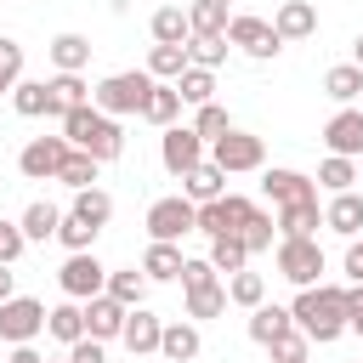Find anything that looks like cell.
I'll return each instance as SVG.
<instances>
[{
  "mask_svg": "<svg viewBox=\"0 0 363 363\" xmlns=\"http://www.w3.org/2000/svg\"><path fill=\"white\" fill-rule=\"evenodd\" d=\"M289 318H295V329H301L306 340L329 346V340L346 335V289H340V284H306V289L295 295Z\"/></svg>",
  "mask_w": 363,
  "mask_h": 363,
  "instance_id": "1",
  "label": "cell"
},
{
  "mask_svg": "<svg viewBox=\"0 0 363 363\" xmlns=\"http://www.w3.org/2000/svg\"><path fill=\"white\" fill-rule=\"evenodd\" d=\"M62 136H68V147L91 153L96 164H108V159H119V153H125V130H119V119H113V113H102L96 102L68 108V113H62Z\"/></svg>",
  "mask_w": 363,
  "mask_h": 363,
  "instance_id": "2",
  "label": "cell"
},
{
  "mask_svg": "<svg viewBox=\"0 0 363 363\" xmlns=\"http://www.w3.org/2000/svg\"><path fill=\"white\" fill-rule=\"evenodd\" d=\"M147 91H153V74H147V68H125V74H108V79L91 91V102H96L102 113L125 119V113H142Z\"/></svg>",
  "mask_w": 363,
  "mask_h": 363,
  "instance_id": "3",
  "label": "cell"
},
{
  "mask_svg": "<svg viewBox=\"0 0 363 363\" xmlns=\"http://www.w3.org/2000/svg\"><path fill=\"white\" fill-rule=\"evenodd\" d=\"M318 272H323V244L312 233L278 244V278H289L295 289H306V284H318Z\"/></svg>",
  "mask_w": 363,
  "mask_h": 363,
  "instance_id": "4",
  "label": "cell"
},
{
  "mask_svg": "<svg viewBox=\"0 0 363 363\" xmlns=\"http://www.w3.org/2000/svg\"><path fill=\"white\" fill-rule=\"evenodd\" d=\"M57 284H62V295H68V301H91V295H102V289H108V267H102L91 250H68V261H62Z\"/></svg>",
  "mask_w": 363,
  "mask_h": 363,
  "instance_id": "5",
  "label": "cell"
},
{
  "mask_svg": "<svg viewBox=\"0 0 363 363\" xmlns=\"http://www.w3.org/2000/svg\"><path fill=\"white\" fill-rule=\"evenodd\" d=\"M261 159H267V142L250 136V130H221L216 147H210V164H221L227 176H238V170H261Z\"/></svg>",
  "mask_w": 363,
  "mask_h": 363,
  "instance_id": "6",
  "label": "cell"
},
{
  "mask_svg": "<svg viewBox=\"0 0 363 363\" xmlns=\"http://www.w3.org/2000/svg\"><path fill=\"white\" fill-rule=\"evenodd\" d=\"M193 221H199V204H193L187 193H176V199H153V204H147V233L164 238V244H176L182 233H193Z\"/></svg>",
  "mask_w": 363,
  "mask_h": 363,
  "instance_id": "7",
  "label": "cell"
},
{
  "mask_svg": "<svg viewBox=\"0 0 363 363\" xmlns=\"http://www.w3.org/2000/svg\"><path fill=\"white\" fill-rule=\"evenodd\" d=\"M250 210H255V204H250L244 193H221V199L199 204V221H193V233H210V238H221V233H244Z\"/></svg>",
  "mask_w": 363,
  "mask_h": 363,
  "instance_id": "8",
  "label": "cell"
},
{
  "mask_svg": "<svg viewBox=\"0 0 363 363\" xmlns=\"http://www.w3.org/2000/svg\"><path fill=\"white\" fill-rule=\"evenodd\" d=\"M40 329H45V306H40L34 295H11V301H0V340L23 346V340H34Z\"/></svg>",
  "mask_w": 363,
  "mask_h": 363,
  "instance_id": "9",
  "label": "cell"
},
{
  "mask_svg": "<svg viewBox=\"0 0 363 363\" xmlns=\"http://www.w3.org/2000/svg\"><path fill=\"white\" fill-rule=\"evenodd\" d=\"M227 45H238V51H250V57H278L284 51V40H278V28L272 23H261V17H227Z\"/></svg>",
  "mask_w": 363,
  "mask_h": 363,
  "instance_id": "10",
  "label": "cell"
},
{
  "mask_svg": "<svg viewBox=\"0 0 363 363\" xmlns=\"http://www.w3.org/2000/svg\"><path fill=\"white\" fill-rule=\"evenodd\" d=\"M62 159H68V136H34V142L17 153V170H23L28 182H57Z\"/></svg>",
  "mask_w": 363,
  "mask_h": 363,
  "instance_id": "11",
  "label": "cell"
},
{
  "mask_svg": "<svg viewBox=\"0 0 363 363\" xmlns=\"http://www.w3.org/2000/svg\"><path fill=\"white\" fill-rule=\"evenodd\" d=\"M159 159L170 176H187L199 159H204V136L193 125H164V142H159Z\"/></svg>",
  "mask_w": 363,
  "mask_h": 363,
  "instance_id": "12",
  "label": "cell"
},
{
  "mask_svg": "<svg viewBox=\"0 0 363 363\" xmlns=\"http://www.w3.org/2000/svg\"><path fill=\"white\" fill-rule=\"evenodd\" d=\"M261 187H267V199H272L278 210H284V204H312V199H318V182L301 176V170H267Z\"/></svg>",
  "mask_w": 363,
  "mask_h": 363,
  "instance_id": "13",
  "label": "cell"
},
{
  "mask_svg": "<svg viewBox=\"0 0 363 363\" xmlns=\"http://www.w3.org/2000/svg\"><path fill=\"white\" fill-rule=\"evenodd\" d=\"M125 312H130V306H119L108 289H102V295H91V301H85V335H91V340H119Z\"/></svg>",
  "mask_w": 363,
  "mask_h": 363,
  "instance_id": "14",
  "label": "cell"
},
{
  "mask_svg": "<svg viewBox=\"0 0 363 363\" xmlns=\"http://www.w3.org/2000/svg\"><path fill=\"white\" fill-rule=\"evenodd\" d=\"M323 142H329V153H340V159H363V113H357V108H340V113L323 125Z\"/></svg>",
  "mask_w": 363,
  "mask_h": 363,
  "instance_id": "15",
  "label": "cell"
},
{
  "mask_svg": "<svg viewBox=\"0 0 363 363\" xmlns=\"http://www.w3.org/2000/svg\"><path fill=\"white\" fill-rule=\"evenodd\" d=\"M159 329H164V323H159L147 306H130V312H125V329H119V340H125L136 357H147V352H159Z\"/></svg>",
  "mask_w": 363,
  "mask_h": 363,
  "instance_id": "16",
  "label": "cell"
},
{
  "mask_svg": "<svg viewBox=\"0 0 363 363\" xmlns=\"http://www.w3.org/2000/svg\"><path fill=\"white\" fill-rule=\"evenodd\" d=\"M272 28H278V40H306V34H318V6L312 0H284Z\"/></svg>",
  "mask_w": 363,
  "mask_h": 363,
  "instance_id": "17",
  "label": "cell"
},
{
  "mask_svg": "<svg viewBox=\"0 0 363 363\" xmlns=\"http://www.w3.org/2000/svg\"><path fill=\"white\" fill-rule=\"evenodd\" d=\"M182 187H187V199H193V204H210V199H221V193H227V170H221V164H210V159H199V164L182 176Z\"/></svg>",
  "mask_w": 363,
  "mask_h": 363,
  "instance_id": "18",
  "label": "cell"
},
{
  "mask_svg": "<svg viewBox=\"0 0 363 363\" xmlns=\"http://www.w3.org/2000/svg\"><path fill=\"white\" fill-rule=\"evenodd\" d=\"M323 227H329V233H340V238H352V233L363 227V193H352V187H346V193H335V199H329V210H323Z\"/></svg>",
  "mask_w": 363,
  "mask_h": 363,
  "instance_id": "19",
  "label": "cell"
},
{
  "mask_svg": "<svg viewBox=\"0 0 363 363\" xmlns=\"http://www.w3.org/2000/svg\"><path fill=\"white\" fill-rule=\"evenodd\" d=\"M284 329H295V318H289V306H250V340L255 346H267V340H278Z\"/></svg>",
  "mask_w": 363,
  "mask_h": 363,
  "instance_id": "20",
  "label": "cell"
},
{
  "mask_svg": "<svg viewBox=\"0 0 363 363\" xmlns=\"http://www.w3.org/2000/svg\"><path fill=\"white\" fill-rule=\"evenodd\" d=\"M199 346H204V340H199L193 323H164V329H159V352H164L170 363H193Z\"/></svg>",
  "mask_w": 363,
  "mask_h": 363,
  "instance_id": "21",
  "label": "cell"
},
{
  "mask_svg": "<svg viewBox=\"0 0 363 363\" xmlns=\"http://www.w3.org/2000/svg\"><path fill=\"white\" fill-rule=\"evenodd\" d=\"M170 85H176V96H182V102L204 108V102L216 96V68H193V62H187V68H182V74L170 79Z\"/></svg>",
  "mask_w": 363,
  "mask_h": 363,
  "instance_id": "22",
  "label": "cell"
},
{
  "mask_svg": "<svg viewBox=\"0 0 363 363\" xmlns=\"http://www.w3.org/2000/svg\"><path fill=\"white\" fill-rule=\"evenodd\" d=\"M45 96H51V113H68V108L91 102V85L79 74H57V79H45Z\"/></svg>",
  "mask_w": 363,
  "mask_h": 363,
  "instance_id": "23",
  "label": "cell"
},
{
  "mask_svg": "<svg viewBox=\"0 0 363 363\" xmlns=\"http://www.w3.org/2000/svg\"><path fill=\"white\" fill-rule=\"evenodd\" d=\"M45 335H57L62 346H74V340L85 335V306H79V301H62V306H51V312H45Z\"/></svg>",
  "mask_w": 363,
  "mask_h": 363,
  "instance_id": "24",
  "label": "cell"
},
{
  "mask_svg": "<svg viewBox=\"0 0 363 363\" xmlns=\"http://www.w3.org/2000/svg\"><path fill=\"white\" fill-rule=\"evenodd\" d=\"M51 62H57V74H79L91 62V40L85 34H57L51 40Z\"/></svg>",
  "mask_w": 363,
  "mask_h": 363,
  "instance_id": "25",
  "label": "cell"
},
{
  "mask_svg": "<svg viewBox=\"0 0 363 363\" xmlns=\"http://www.w3.org/2000/svg\"><path fill=\"white\" fill-rule=\"evenodd\" d=\"M176 113H182V96H176V85H159L153 79V91H147V102H142V119L147 125H176Z\"/></svg>",
  "mask_w": 363,
  "mask_h": 363,
  "instance_id": "26",
  "label": "cell"
},
{
  "mask_svg": "<svg viewBox=\"0 0 363 363\" xmlns=\"http://www.w3.org/2000/svg\"><path fill=\"white\" fill-rule=\"evenodd\" d=\"M147 28H153V40H159V45H187V34H193V28H187V11H182V6H159Z\"/></svg>",
  "mask_w": 363,
  "mask_h": 363,
  "instance_id": "27",
  "label": "cell"
},
{
  "mask_svg": "<svg viewBox=\"0 0 363 363\" xmlns=\"http://www.w3.org/2000/svg\"><path fill=\"white\" fill-rule=\"evenodd\" d=\"M182 261H187V255H182L176 244H164V238H153V244H147V255H142V272L164 284V278H176V272H182Z\"/></svg>",
  "mask_w": 363,
  "mask_h": 363,
  "instance_id": "28",
  "label": "cell"
},
{
  "mask_svg": "<svg viewBox=\"0 0 363 363\" xmlns=\"http://www.w3.org/2000/svg\"><path fill=\"white\" fill-rule=\"evenodd\" d=\"M11 108H17L23 119H40V113H51L45 79H17V85H11Z\"/></svg>",
  "mask_w": 363,
  "mask_h": 363,
  "instance_id": "29",
  "label": "cell"
},
{
  "mask_svg": "<svg viewBox=\"0 0 363 363\" xmlns=\"http://www.w3.org/2000/svg\"><path fill=\"white\" fill-rule=\"evenodd\" d=\"M278 227H284V238H306L312 227H323L318 199H312V204H284V210H278Z\"/></svg>",
  "mask_w": 363,
  "mask_h": 363,
  "instance_id": "30",
  "label": "cell"
},
{
  "mask_svg": "<svg viewBox=\"0 0 363 363\" xmlns=\"http://www.w3.org/2000/svg\"><path fill=\"white\" fill-rule=\"evenodd\" d=\"M57 221H62V210H51V204L40 199V204H28V210H23V221H17V227H23V238L45 244V238H57Z\"/></svg>",
  "mask_w": 363,
  "mask_h": 363,
  "instance_id": "31",
  "label": "cell"
},
{
  "mask_svg": "<svg viewBox=\"0 0 363 363\" xmlns=\"http://www.w3.org/2000/svg\"><path fill=\"white\" fill-rule=\"evenodd\" d=\"M216 272H238L244 261H250V250H244V238L238 233H221V238H210V255H204Z\"/></svg>",
  "mask_w": 363,
  "mask_h": 363,
  "instance_id": "32",
  "label": "cell"
},
{
  "mask_svg": "<svg viewBox=\"0 0 363 363\" xmlns=\"http://www.w3.org/2000/svg\"><path fill=\"white\" fill-rule=\"evenodd\" d=\"M187 28L193 34H227V0H193L187 6Z\"/></svg>",
  "mask_w": 363,
  "mask_h": 363,
  "instance_id": "33",
  "label": "cell"
},
{
  "mask_svg": "<svg viewBox=\"0 0 363 363\" xmlns=\"http://www.w3.org/2000/svg\"><path fill=\"white\" fill-rule=\"evenodd\" d=\"M227 57V34H187V62L193 68H221Z\"/></svg>",
  "mask_w": 363,
  "mask_h": 363,
  "instance_id": "34",
  "label": "cell"
},
{
  "mask_svg": "<svg viewBox=\"0 0 363 363\" xmlns=\"http://www.w3.org/2000/svg\"><path fill=\"white\" fill-rule=\"evenodd\" d=\"M108 295H113L119 306H142V295H147V272H136V267L108 272Z\"/></svg>",
  "mask_w": 363,
  "mask_h": 363,
  "instance_id": "35",
  "label": "cell"
},
{
  "mask_svg": "<svg viewBox=\"0 0 363 363\" xmlns=\"http://www.w3.org/2000/svg\"><path fill=\"white\" fill-rule=\"evenodd\" d=\"M227 312V284H199L187 289V318H221Z\"/></svg>",
  "mask_w": 363,
  "mask_h": 363,
  "instance_id": "36",
  "label": "cell"
},
{
  "mask_svg": "<svg viewBox=\"0 0 363 363\" xmlns=\"http://www.w3.org/2000/svg\"><path fill=\"white\" fill-rule=\"evenodd\" d=\"M323 91H329L335 102H352V96H363V68H357V62H340V68H329V74H323Z\"/></svg>",
  "mask_w": 363,
  "mask_h": 363,
  "instance_id": "37",
  "label": "cell"
},
{
  "mask_svg": "<svg viewBox=\"0 0 363 363\" xmlns=\"http://www.w3.org/2000/svg\"><path fill=\"white\" fill-rule=\"evenodd\" d=\"M74 216H85L91 227H108V216H113V199H108L102 187H79V193H74Z\"/></svg>",
  "mask_w": 363,
  "mask_h": 363,
  "instance_id": "38",
  "label": "cell"
},
{
  "mask_svg": "<svg viewBox=\"0 0 363 363\" xmlns=\"http://www.w3.org/2000/svg\"><path fill=\"white\" fill-rule=\"evenodd\" d=\"M227 301H238V306H261V301H267V278L238 267V272L227 278Z\"/></svg>",
  "mask_w": 363,
  "mask_h": 363,
  "instance_id": "39",
  "label": "cell"
},
{
  "mask_svg": "<svg viewBox=\"0 0 363 363\" xmlns=\"http://www.w3.org/2000/svg\"><path fill=\"white\" fill-rule=\"evenodd\" d=\"M182 68H187V45H153L147 51V74L153 79H176Z\"/></svg>",
  "mask_w": 363,
  "mask_h": 363,
  "instance_id": "40",
  "label": "cell"
},
{
  "mask_svg": "<svg viewBox=\"0 0 363 363\" xmlns=\"http://www.w3.org/2000/svg\"><path fill=\"white\" fill-rule=\"evenodd\" d=\"M57 182H68L74 193H79V187H91V182H96V159H91V153H79V147H68V159H62Z\"/></svg>",
  "mask_w": 363,
  "mask_h": 363,
  "instance_id": "41",
  "label": "cell"
},
{
  "mask_svg": "<svg viewBox=\"0 0 363 363\" xmlns=\"http://www.w3.org/2000/svg\"><path fill=\"white\" fill-rule=\"evenodd\" d=\"M357 182V164L352 159H340V153H329L323 164H318V187H329V193H346Z\"/></svg>",
  "mask_w": 363,
  "mask_h": 363,
  "instance_id": "42",
  "label": "cell"
},
{
  "mask_svg": "<svg viewBox=\"0 0 363 363\" xmlns=\"http://www.w3.org/2000/svg\"><path fill=\"white\" fill-rule=\"evenodd\" d=\"M267 352H272V363H306V352H312V340H306L301 329H284L278 340H267Z\"/></svg>",
  "mask_w": 363,
  "mask_h": 363,
  "instance_id": "43",
  "label": "cell"
},
{
  "mask_svg": "<svg viewBox=\"0 0 363 363\" xmlns=\"http://www.w3.org/2000/svg\"><path fill=\"white\" fill-rule=\"evenodd\" d=\"M96 233H102V227H91V221H85V216H74V210L57 221V238H62L68 250H91V238H96Z\"/></svg>",
  "mask_w": 363,
  "mask_h": 363,
  "instance_id": "44",
  "label": "cell"
},
{
  "mask_svg": "<svg viewBox=\"0 0 363 363\" xmlns=\"http://www.w3.org/2000/svg\"><path fill=\"white\" fill-rule=\"evenodd\" d=\"M238 238H244L250 255H255V250H272V216H267V210H250V221H244Z\"/></svg>",
  "mask_w": 363,
  "mask_h": 363,
  "instance_id": "45",
  "label": "cell"
},
{
  "mask_svg": "<svg viewBox=\"0 0 363 363\" xmlns=\"http://www.w3.org/2000/svg\"><path fill=\"white\" fill-rule=\"evenodd\" d=\"M17 79H23V45L0 34V91H11Z\"/></svg>",
  "mask_w": 363,
  "mask_h": 363,
  "instance_id": "46",
  "label": "cell"
},
{
  "mask_svg": "<svg viewBox=\"0 0 363 363\" xmlns=\"http://www.w3.org/2000/svg\"><path fill=\"white\" fill-rule=\"evenodd\" d=\"M193 130L216 142L221 130H233V125H227V108H221V102H204V108H199V119H193Z\"/></svg>",
  "mask_w": 363,
  "mask_h": 363,
  "instance_id": "47",
  "label": "cell"
},
{
  "mask_svg": "<svg viewBox=\"0 0 363 363\" xmlns=\"http://www.w3.org/2000/svg\"><path fill=\"white\" fill-rule=\"evenodd\" d=\"M176 278H182V289H199V284H216V267L210 261H182Z\"/></svg>",
  "mask_w": 363,
  "mask_h": 363,
  "instance_id": "48",
  "label": "cell"
},
{
  "mask_svg": "<svg viewBox=\"0 0 363 363\" xmlns=\"http://www.w3.org/2000/svg\"><path fill=\"white\" fill-rule=\"evenodd\" d=\"M23 244H28V238H23V227H11V221H0V261H6V267H11L17 255H23Z\"/></svg>",
  "mask_w": 363,
  "mask_h": 363,
  "instance_id": "49",
  "label": "cell"
},
{
  "mask_svg": "<svg viewBox=\"0 0 363 363\" xmlns=\"http://www.w3.org/2000/svg\"><path fill=\"white\" fill-rule=\"evenodd\" d=\"M68 363H108V352H102V340H91V335H79V340L68 346Z\"/></svg>",
  "mask_w": 363,
  "mask_h": 363,
  "instance_id": "50",
  "label": "cell"
},
{
  "mask_svg": "<svg viewBox=\"0 0 363 363\" xmlns=\"http://www.w3.org/2000/svg\"><path fill=\"white\" fill-rule=\"evenodd\" d=\"M346 329H352V335H363V284H352V289H346Z\"/></svg>",
  "mask_w": 363,
  "mask_h": 363,
  "instance_id": "51",
  "label": "cell"
},
{
  "mask_svg": "<svg viewBox=\"0 0 363 363\" xmlns=\"http://www.w3.org/2000/svg\"><path fill=\"white\" fill-rule=\"evenodd\" d=\"M346 278H352V284H363V244H352V250H346Z\"/></svg>",
  "mask_w": 363,
  "mask_h": 363,
  "instance_id": "52",
  "label": "cell"
},
{
  "mask_svg": "<svg viewBox=\"0 0 363 363\" xmlns=\"http://www.w3.org/2000/svg\"><path fill=\"white\" fill-rule=\"evenodd\" d=\"M6 363H45V357H40V352L23 340V346H11V357H6Z\"/></svg>",
  "mask_w": 363,
  "mask_h": 363,
  "instance_id": "53",
  "label": "cell"
},
{
  "mask_svg": "<svg viewBox=\"0 0 363 363\" xmlns=\"http://www.w3.org/2000/svg\"><path fill=\"white\" fill-rule=\"evenodd\" d=\"M11 284H17V278H11V267L0 261V301H11Z\"/></svg>",
  "mask_w": 363,
  "mask_h": 363,
  "instance_id": "54",
  "label": "cell"
},
{
  "mask_svg": "<svg viewBox=\"0 0 363 363\" xmlns=\"http://www.w3.org/2000/svg\"><path fill=\"white\" fill-rule=\"evenodd\" d=\"M352 62H357V68H363V34H357V40H352Z\"/></svg>",
  "mask_w": 363,
  "mask_h": 363,
  "instance_id": "55",
  "label": "cell"
},
{
  "mask_svg": "<svg viewBox=\"0 0 363 363\" xmlns=\"http://www.w3.org/2000/svg\"><path fill=\"white\" fill-rule=\"evenodd\" d=\"M357 176H363V170H357Z\"/></svg>",
  "mask_w": 363,
  "mask_h": 363,
  "instance_id": "56",
  "label": "cell"
}]
</instances>
